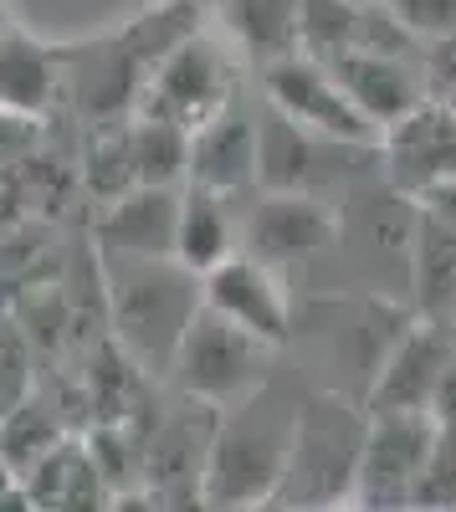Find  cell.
<instances>
[{"label": "cell", "mask_w": 456, "mask_h": 512, "mask_svg": "<svg viewBox=\"0 0 456 512\" xmlns=\"http://www.w3.org/2000/svg\"><path fill=\"white\" fill-rule=\"evenodd\" d=\"M0 507H26V492H21V477L0 461Z\"/></svg>", "instance_id": "30"}, {"label": "cell", "mask_w": 456, "mask_h": 512, "mask_svg": "<svg viewBox=\"0 0 456 512\" xmlns=\"http://www.w3.org/2000/svg\"><path fill=\"white\" fill-rule=\"evenodd\" d=\"M200 308L221 313L226 323L246 328L272 349H282L293 338V303H287L282 272L257 262V256H246V251H231L226 262L200 272Z\"/></svg>", "instance_id": "9"}, {"label": "cell", "mask_w": 456, "mask_h": 512, "mask_svg": "<svg viewBox=\"0 0 456 512\" xmlns=\"http://www.w3.org/2000/svg\"><path fill=\"white\" fill-rule=\"evenodd\" d=\"M88 180H93V190H98L103 200H113V195H123V190L134 185L129 149H123V128L93 144V154H88Z\"/></svg>", "instance_id": "26"}, {"label": "cell", "mask_w": 456, "mask_h": 512, "mask_svg": "<svg viewBox=\"0 0 456 512\" xmlns=\"http://www.w3.org/2000/svg\"><path fill=\"white\" fill-rule=\"evenodd\" d=\"M6 26H11V21H6V11H0V31H6Z\"/></svg>", "instance_id": "31"}, {"label": "cell", "mask_w": 456, "mask_h": 512, "mask_svg": "<svg viewBox=\"0 0 456 512\" xmlns=\"http://www.w3.org/2000/svg\"><path fill=\"white\" fill-rule=\"evenodd\" d=\"M456 359V344H451V328L446 323H410L395 333V344L380 354L375 374L364 379V410H426L431 405V390L441 369Z\"/></svg>", "instance_id": "11"}, {"label": "cell", "mask_w": 456, "mask_h": 512, "mask_svg": "<svg viewBox=\"0 0 456 512\" xmlns=\"http://www.w3.org/2000/svg\"><path fill=\"white\" fill-rule=\"evenodd\" d=\"M123 149H129L134 185H185L190 180V128L134 113L123 123Z\"/></svg>", "instance_id": "22"}, {"label": "cell", "mask_w": 456, "mask_h": 512, "mask_svg": "<svg viewBox=\"0 0 456 512\" xmlns=\"http://www.w3.org/2000/svg\"><path fill=\"white\" fill-rule=\"evenodd\" d=\"M380 6L400 21L410 41H446L456 36V0H380Z\"/></svg>", "instance_id": "25"}, {"label": "cell", "mask_w": 456, "mask_h": 512, "mask_svg": "<svg viewBox=\"0 0 456 512\" xmlns=\"http://www.w3.org/2000/svg\"><path fill=\"white\" fill-rule=\"evenodd\" d=\"M0 415H6V420H0V461H6L16 477L62 441L57 415L41 405V400H26V395H21L11 410H0Z\"/></svg>", "instance_id": "23"}, {"label": "cell", "mask_w": 456, "mask_h": 512, "mask_svg": "<svg viewBox=\"0 0 456 512\" xmlns=\"http://www.w3.org/2000/svg\"><path fill=\"white\" fill-rule=\"evenodd\" d=\"M451 344H456V338H451Z\"/></svg>", "instance_id": "32"}, {"label": "cell", "mask_w": 456, "mask_h": 512, "mask_svg": "<svg viewBox=\"0 0 456 512\" xmlns=\"http://www.w3.org/2000/svg\"><path fill=\"white\" fill-rule=\"evenodd\" d=\"M175 216L180 185H129L98 216V251L175 256Z\"/></svg>", "instance_id": "15"}, {"label": "cell", "mask_w": 456, "mask_h": 512, "mask_svg": "<svg viewBox=\"0 0 456 512\" xmlns=\"http://www.w3.org/2000/svg\"><path fill=\"white\" fill-rule=\"evenodd\" d=\"M410 507H431V512H446L456 507V431H436V446H431V461L416 482V497Z\"/></svg>", "instance_id": "24"}, {"label": "cell", "mask_w": 456, "mask_h": 512, "mask_svg": "<svg viewBox=\"0 0 456 512\" xmlns=\"http://www.w3.org/2000/svg\"><path fill=\"white\" fill-rule=\"evenodd\" d=\"M216 11L246 57L272 62L298 52V0H216Z\"/></svg>", "instance_id": "21"}, {"label": "cell", "mask_w": 456, "mask_h": 512, "mask_svg": "<svg viewBox=\"0 0 456 512\" xmlns=\"http://www.w3.org/2000/svg\"><path fill=\"white\" fill-rule=\"evenodd\" d=\"M323 67L339 77V88L354 98V108L375 128H390L421 98H431L426 72H421V52H369V47H359V52H344Z\"/></svg>", "instance_id": "13"}, {"label": "cell", "mask_w": 456, "mask_h": 512, "mask_svg": "<svg viewBox=\"0 0 456 512\" xmlns=\"http://www.w3.org/2000/svg\"><path fill=\"white\" fill-rule=\"evenodd\" d=\"M262 98L293 123H303L308 134H318L323 144H344V149L380 144V128L354 108V98L339 88V77L303 52L262 62Z\"/></svg>", "instance_id": "7"}, {"label": "cell", "mask_w": 456, "mask_h": 512, "mask_svg": "<svg viewBox=\"0 0 456 512\" xmlns=\"http://www.w3.org/2000/svg\"><path fill=\"white\" fill-rule=\"evenodd\" d=\"M405 262H410V287H416L421 318L456 323V231H446L426 210H416Z\"/></svg>", "instance_id": "19"}, {"label": "cell", "mask_w": 456, "mask_h": 512, "mask_svg": "<svg viewBox=\"0 0 456 512\" xmlns=\"http://www.w3.org/2000/svg\"><path fill=\"white\" fill-rule=\"evenodd\" d=\"M318 149H323L318 134H308L303 123H293L262 98V113H257V185L262 190H313Z\"/></svg>", "instance_id": "18"}, {"label": "cell", "mask_w": 456, "mask_h": 512, "mask_svg": "<svg viewBox=\"0 0 456 512\" xmlns=\"http://www.w3.org/2000/svg\"><path fill=\"white\" fill-rule=\"evenodd\" d=\"M416 200H421L416 210H426L431 221H441L446 231H456V175H451V180H436V185H426Z\"/></svg>", "instance_id": "28"}, {"label": "cell", "mask_w": 456, "mask_h": 512, "mask_svg": "<svg viewBox=\"0 0 456 512\" xmlns=\"http://www.w3.org/2000/svg\"><path fill=\"white\" fill-rule=\"evenodd\" d=\"M272 344L252 338L246 328L226 323L221 313L211 308H195V318L185 323L180 333V349L170 359V379L185 400H200V405H236L252 390H262L267 374H272Z\"/></svg>", "instance_id": "4"}, {"label": "cell", "mask_w": 456, "mask_h": 512, "mask_svg": "<svg viewBox=\"0 0 456 512\" xmlns=\"http://www.w3.org/2000/svg\"><path fill=\"white\" fill-rule=\"evenodd\" d=\"M369 410L323 390L298 400L293 410V441H287L282 477L267 497V507H339L349 502L354 466L364 446Z\"/></svg>", "instance_id": "3"}, {"label": "cell", "mask_w": 456, "mask_h": 512, "mask_svg": "<svg viewBox=\"0 0 456 512\" xmlns=\"http://www.w3.org/2000/svg\"><path fill=\"white\" fill-rule=\"evenodd\" d=\"M103 287H108V323L123 359L149 379H170V359L180 333L200 308V277L175 256H134V251H98Z\"/></svg>", "instance_id": "1"}, {"label": "cell", "mask_w": 456, "mask_h": 512, "mask_svg": "<svg viewBox=\"0 0 456 512\" xmlns=\"http://www.w3.org/2000/svg\"><path fill=\"white\" fill-rule=\"evenodd\" d=\"M21 492H26V507H103L108 482L93 466L88 446L57 441L47 456L21 472Z\"/></svg>", "instance_id": "20"}, {"label": "cell", "mask_w": 456, "mask_h": 512, "mask_svg": "<svg viewBox=\"0 0 456 512\" xmlns=\"http://www.w3.org/2000/svg\"><path fill=\"white\" fill-rule=\"evenodd\" d=\"M339 210L313 190H262L246 210H236V251L267 267H303L328 246H339Z\"/></svg>", "instance_id": "8"}, {"label": "cell", "mask_w": 456, "mask_h": 512, "mask_svg": "<svg viewBox=\"0 0 456 512\" xmlns=\"http://www.w3.org/2000/svg\"><path fill=\"white\" fill-rule=\"evenodd\" d=\"M190 185H211L221 195L257 190V118L236 98L190 128Z\"/></svg>", "instance_id": "14"}, {"label": "cell", "mask_w": 456, "mask_h": 512, "mask_svg": "<svg viewBox=\"0 0 456 512\" xmlns=\"http://www.w3.org/2000/svg\"><path fill=\"white\" fill-rule=\"evenodd\" d=\"M431 446H436L431 410H369L349 502L369 507V512L410 507L416 482H421L426 461H431Z\"/></svg>", "instance_id": "6"}, {"label": "cell", "mask_w": 456, "mask_h": 512, "mask_svg": "<svg viewBox=\"0 0 456 512\" xmlns=\"http://www.w3.org/2000/svg\"><path fill=\"white\" fill-rule=\"evenodd\" d=\"M21 395H26V349L16 333H6L0 338V410H11Z\"/></svg>", "instance_id": "27"}, {"label": "cell", "mask_w": 456, "mask_h": 512, "mask_svg": "<svg viewBox=\"0 0 456 512\" xmlns=\"http://www.w3.org/2000/svg\"><path fill=\"white\" fill-rule=\"evenodd\" d=\"M431 420H436V431H456V359L441 369L436 379V390H431Z\"/></svg>", "instance_id": "29"}, {"label": "cell", "mask_w": 456, "mask_h": 512, "mask_svg": "<svg viewBox=\"0 0 456 512\" xmlns=\"http://www.w3.org/2000/svg\"><path fill=\"white\" fill-rule=\"evenodd\" d=\"M216 405L185 400L180 415H170L159 431L144 441L139 466H144V487L154 502H200V477H205V446L216 431ZM205 507V502H200Z\"/></svg>", "instance_id": "12"}, {"label": "cell", "mask_w": 456, "mask_h": 512, "mask_svg": "<svg viewBox=\"0 0 456 512\" xmlns=\"http://www.w3.org/2000/svg\"><path fill=\"white\" fill-rule=\"evenodd\" d=\"M293 410L298 400H282L267 379L262 390L216 415L200 477L205 507H267L287 461V441H293Z\"/></svg>", "instance_id": "2"}, {"label": "cell", "mask_w": 456, "mask_h": 512, "mask_svg": "<svg viewBox=\"0 0 456 512\" xmlns=\"http://www.w3.org/2000/svg\"><path fill=\"white\" fill-rule=\"evenodd\" d=\"M62 93V62L26 31L6 26L0 31V113L6 118H41Z\"/></svg>", "instance_id": "17"}, {"label": "cell", "mask_w": 456, "mask_h": 512, "mask_svg": "<svg viewBox=\"0 0 456 512\" xmlns=\"http://www.w3.org/2000/svg\"><path fill=\"white\" fill-rule=\"evenodd\" d=\"M236 195H221L211 185H180V216H175V262L195 277L236 251Z\"/></svg>", "instance_id": "16"}, {"label": "cell", "mask_w": 456, "mask_h": 512, "mask_svg": "<svg viewBox=\"0 0 456 512\" xmlns=\"http://www.w3.org/2000/svg\"><path fill=\"white\" fill-rule=\"evenodd\" d=\"M375 154L390 169V185L405 195H421L436 180L456 175V103L421 98L405 118L380 128Z\"/></svg>", "instance_id": "10"}, {"label": "cell", "mask_w": 456, "mask_h": 512, "mask_svg": "<svg viewBox=\"0 0 456 512\" xmlns=\"http://www.w3.org/2000/svg\"><path fill=\"white\" fill-rule=\"evenodd\" d=\"M231 98H236L231 41H221V36H211L205 26H195L190 36H180L175 47L149 67L144 88L134 98V113L195 128V123H205L211 113H221Z\"/></svg>", "instance_id": "5"}]
</instances>
